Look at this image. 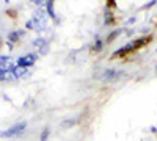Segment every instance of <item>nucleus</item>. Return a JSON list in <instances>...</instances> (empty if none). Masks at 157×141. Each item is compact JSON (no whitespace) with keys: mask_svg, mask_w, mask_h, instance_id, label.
<instances>
[{"mask_svg":"<svg viewBox=\"0 0 157 141\" xmlns=\"http://www.w3.org/2000/svg\"><path fill=\"white\" fill-rule=\"evenodd\" d=\"M25 127H27V124L25 122H21V124H14L13 127H10V129H6L5 132L0 133V136H3V138H13V136H19L24 130H25Z\"/></svg>","mask_w":157,"mask_h":141,"instance_id":"nucleus-1","label":"nucleus"},{"mask_svg":"<svg viewBox=\"0 0 157 141\" xmlns=\"http://www.w3.org/2000/svg\"><path fill=\"white\" fill-rule=\"evenodd\" d=\"M36 61V55L35 54H29V55H24L17 60V66H24V68H29V66H33Z\"/></svg>","mask_w":157,"mask_h":141,"instance_id":"nucleus-2","label":"nucleus"},{"mask_svg":"<svg viewBox=\"0 0 157 141\" xmlns=\"http://www.w3.org/2000/svg\"><path fill=\"white\" fill-rule=\"evenodd\" d=\"M14 68V60L11 57H0V71H13Z\"/></svg>","mask_w":157,"mask_h":141,"instance_id":"nucleus-3","label":"nucleus"},{"mask_svg":"<svg viewBox=\"0 0 157 141\" xmlns=\"http://www.w3.org/2000/svg\"><path fill=\"white\" fill-rule=\"evenodd\" d=\"M33 46L38 49V52L41 54V55H46V54L49 52V46H47V43L44 41V38H38V39H35V41H33Z\"/></svg>","mask_w":157,"mask_h":141,"instance_id":"nucleus-4","label":"nucleus"},{"mask_svg":"<svg viewBox=\"0 0 157 141\" xmlns=\"http://www.w3.org/2000/svg\"><path fill=\"white\" fill-rule=\"evenodd\" d=\"M123 72L120 71H115V69H109L104 72V80H107V82H112V80H116V79H120Z\"/></svg>","mask_w":157,"mask_h":141,"instance_id":"nucleus-5","label":"nucleus"},{"mask_svg":"<svg viewBox=\"0 0 157 141\" xmlns=\"http://www.w3.org/2000/svg\"><path fill=\"white\" fill-rule=\"evenodd\" d=\"M13 74H14L16 79H22V77H27L29 75V69L24 68V66H16L13 69Z\"/></svg>","mask_w":157,"mask_h":141,"instance_id":"nucleus-6","label":"nucleus"},{"mask_svg":"<svg viewBox=\"0 0 157 141\" xmlns=\"http://www.w3.org/2000/svg\"><path fill=\"white\" fill-rule=\"evenodd\" d=\"M16 79L13 71H0V82H6V80H13Z\"/></svg>","mask_w":157,"mask_h":141,"instance_id":"nucleus-7","label":"nucleus"},{"mask_svg":"<svg viewBox=\"0 0 157 141\" xmlns=\"http://www.w3.org/2000/svg\"><path fill=\"white\" fill-rule=\"evenodd\" d=\"M46 11H47L49 16H52L54 19H57V14H55V11H54V3H52L50 0H49V2H46Z\"/></svg>","mask_w":157,"mask_h":141,"instance_id":"nucleus-8","label":"nucleus"},{"mask_svg":"<svg viewBox=\"0 0 157 141\" xmlns=\"http://www.w3.org/2000/svg\"><path fill=\"white\" fill-rule=\"evenodd\" d=\"M8 39H10L11 43H16V41L19 39V33H17V32H13V33H10Z\"/></svg>","mask_w":157,"mask_h":141,"instance_id":"nucleus-9","label":"nucleus"},{"mask_svg":"<svg viewBox=\"0 0 157 141\" xmlns=\"http://www.w3.org/2000/svg\"><path fill=\"white\" fill-rule=\"evenodd\" d=\"M32 3H35L36 6H46V0H30Z\"/></svg>","mask_w":157,"mask_h":141,"instance_id":"nucleus-10","label":"nucleus"},{"mask_svg":"<svg viewBox=\"0 0 157 141\" xmlns=\"http://www.w3.org/2000/svg\"><path fill=\"white\" fill-rule=\"evenodd\" d=\"M50 2H52V0H50Z\"/></svg>","mask_w":157,"mask_h":141,"instance_id":"nucleus-11","label":"nucleus"}]
</instances>
